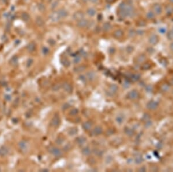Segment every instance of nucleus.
<instances>
[{
	"mask_svg": "<svg viewBox=\"0 0 173 172\" xmlns=\"http://www.w3.org/2000/svg\"><path fill=\"white\" fill-rule=\"evenodd\" d=\"M102 28L104 32H107L109 31H110L112 28V25L110 23H109V22H106V23H104L103 24Z\"/></svg>",
	"mask_w": 173,
	"mask_h": 172,
	"instance_id": "19",
	"label": "nucleus"
},
{
	"mask_svg": "<svg viewBox=\"0 0 173 172\" xmlns=\"http://www.w3.org/2000/svg\"><path fill=\"white\" fill-rule=\"evenodd\" d=\"M124 31L121 29H117L113 33V36L115 38L119 39V38H122L124 35Z\"/></svg>",
	"mask_w": 173,
	"mask_h": 172,
	"instance_id": "10",
	"label": "nucleus"
},
{
	"mask_svg": "<svg viewBox=\"0 0 173 172\" xmlns=\"http://www.w3.org/2000/svg\"><path fill=\"white\" fill-rule=\"evenodd\" d=\"M169 1H170L171 4H173V0H169Z\"/></svg>",
	"mask_w": 173,
	"mask_h": 172,
	"instance_id": "57",
	"label": "nucleus"
},
{
	"mask_svg": "<svg viewBox=\"0 0 173 172\" xmlns=\"http://www.w3.org/2000/svg\"><path fill=\"white\" fill-rule=\"evenodd\" d=\"M89 21L84 18L83 19L77 21V26L80 28H85V27H87L89 25Z\"/></svg>",
	"mask_w": 173,
	"mask_h": 172,
	"instance_id": "8",
	"label": "nucleus"
},
{
	"mask_svg": "<svg viewBox=\"0 0 173 172\" xmlns=\"http://www.w3.org/2000/svg\"><path fill=\"white\" fill-rule=\"evenodd\" d=\"M35 23L38 27H42L45 24L44 19L40 16H37L35 19Z\"/></svg>",
	"mask_w": 173,
	"mask_h": 172,
	"instance_id": "13",
	"label": "nucleus"
},
{
	"mask_svg": "<svg viewBox=\"0 0 173 172\" xmlns=\"http://www.w3.org/2000/svg\"><path fill=\"white\" fill-rule=\"evenodd\" d=\"M80 62H81V56H76L74 57V60H73V62H74V63H75V64H78V63H79Z\"/></svg>",
	"mask_w": 173,
	"mask_h": 172,
	"instance_id": "39",
	"label": "nucleus"
},
{
	"mask_svg": "<svg viewBox=\"0 0 173 172\" xmlns=\"http://www.w3.org/2000/svg\"><path fill=\"white\" fill-rule=\"evenodd\" d=\"M59 123H60V119H59V117H58V115H56L53 117V119L52 121V122H51V125L53 127L57 128V127H58L59 126Z\"/></svg>",
	"mask_w": 173,
	"mask_h": 172,
	"instance_id": "9",
	"label": "nucleus"
},
{
	"mask_svg": "<svg viewBox=\"0 0 173 172\" xmlns=\"http://www.w3.org/2000/svg\"><path fill=\"white\" fill-rule=\"evenodd\" d=\"M96 74L94 71H89L86 74V78L89 81H93L95 79Z\"/></svg>",
	"mask_w": 173,
	"mask_h": 172,
	"instance_id": "16",
	"label": "nucleus"
},
{
	"mask_svg": "<svg viewBox=\"0 0 173 172\" xmlns=\"http://www.w3.org/2000/svg\"><path fill=\"white\" fill-rule=\"evenodd\" d=\"M106 159H108V160H106V162L107 164H109V163H111L112 162V160H113V158H112L111 156L107 157Z\"/></svg>",
	"mask_w": 173,
	"mask_h": 172,
	"instance_id": "45",
	"label": "nucleus"
},
{
	"mask_svg": "<svg viewBox=\"0 0 173 172\" xmlns=\"http://www.w3.org/2000/svg\"><path fill=\"white\" fill-rule=\"evenodd\" d=\"M57 12H58V15H59V16L61 19L65 18V17H66L68 15V11L65 9H60Z\"/></svg>",
	"mask_w": 173,
	"mask_h": 172,
	"instance_id": "15",
	"label": "nucleus"
},
{
	"mask_svg": "<svg viewBox=\"0 0 173 172\" xmlns=\"http://www.w3.org/2000/svg\"><path fill=\"white\" fill-rule=\"evenodd\" d=\"M76 141V143H77V144H79V145H83V144L85 143V142L86 141V139H85V138L84 137L80 136L77 138Z\"/></svg>",
	"mask_w": 173,
	"mask_h": 172,
	"instance_id": "22",
	"label": "nucleus"
},
{
	"mask_svg": "<svg viewBox=\"0 0 173 172\" xmlns=\"http://www.w3.org/2000/svg\"><path fill=\"white\" fill-rule=\"evenodd\" d=\"M145 33V31L144 30H138L136 31V34L139 35H143Z\"/></svg>",
	"mask_w": 173,
	"mask_h": 172,
	"instance_id": "44",
	"label": "nucleus"
},
{
	"mask_svg": "<svg viewBox=\"0 0 173 172\" xmlns=\"http://www.w3.org/2000/svg\"><path fill=\"white\" fill-rule=\"evenodd\" d=\"M150 66V64H144V65L143 66V69H144V70L148 69L149 68H148V67H147V66Z\"/></svg>",
	"mask_w": 173,
	"mask_h": 172,
	"instance_id": "49",
	"label": "nucleus"
},
{
	"mask_svg": "<svg viewBox=\"0 0 173 172\" xmlns=\"http://www.w3.org/2000/svg\"><path fill=\"white\" fill-rule=\"evenodd\" d=\"M124 119H124V117L123 115H119L117 116L116 118L117 122V123H119V124H121V123L124 122Z\"/></svg>",
	"mask_w": 173,
	"mask_h": 172,
	"instance_id": "29",
	"label": "nucleus"
},
{
	"mask_svg": "<svg viewBox=\"0 0 173 172\" xmlns=\"http://www.w3.org/2000/svg\"><path fill=\"white\" fill-rule=\"evenodd\" d=\"M27 48V50H28L29 52H33V51H35V48H36L35 43L33 42H31V43H29V44L28 45Z\"/></svg>",
	"mask_w": 173,
	"mask_h": 172,
	"instance_id": "23",
	"label": "nucleus"
},
{
	"mask_svg": "<svg viewBox=\"0 0 173 172\" xmlns=\"http://www.w3.org/2000/svg\"><path fill=\"white\" fill-rule=\"evenodd\" d=\"M32 62H33V60H32V59H28V61H27V66H28V67H29V66H30L32 64Z\"/></svg>",
	"mask_w": 173,
	"mask_h": 172,
	"instance_id": "46",
	"label": "nucleus"
},
{
	"mask_svg": "<svg viewBox=\"0 0 173 172\" xmlns=\"http://www.w3.org/2000/svg\"><path fill=\"white\" fill-rule=\"evenodd\" d=\"M82 1H83L84 2H89V0H82Z\"/></svg>",
	"mask_w": 173,
	"mask_h": 172,
	"instance_id": "56",
	"label": "nucleus"
},
{
	"mask_svg": "<svg viewBox=\"0 0 173 172\" xmlns=\"http://www.w3.org/2000/svg\"><path fill=\"white\" fill-rule=\"evenodd\" d=\"M37 7H38V9H39V11H40V12H44V11H45L46 6L43 3H42V2H39V3H38V5H37Z\"/></svg>",
	"mask_w": 173,
	"mask_h": 172,
	"instance_id": "26",
	"label": "nucleus"
},
{
	"mask_svg": "<svg viewBox=\"0 0 173 172\" xmlns=\"http://www.w3.org/2000/svg\"><path fill=\"white\" fill-rule=\"evenodd\" d=\"M84 16H85L84 13H83L82 11H77V12H76L75 13L73 14V18L74 19V20H75L79 21L83 19H84Z\"/></svg>",
	"mask_w": 173,
	"mask_h": 172,
	"instance_id": "7",
	"label": "nucleus"
},
{
	"mask_svg": "<svg viewBox=\"0 0 173 172\" xmlns=\"http://www.w3.org/2000/svg\"><path fill=\"white\" fill-rule=\"evenodd\" d=\"M169 88H170V87H169V86L167 84H163V85H162V87H161V90L163 91V92H167V90H169Z\"/></svg>",
	"mask_w": 173,
	"mask_h": 172,
	"instance_id": "36",
	"label": "nucleus"
},
{
	"mask_svg": "<svg viewBox=\"0 0 173 172\" xmlns=\"http://www.w3.org/2000/svg\"><path fill=\"white\" fill-rule=\"evenodd\" d=\"M87 13L89 16L93 17L94 16H95L96 13V11L94 8H89L87 9Z\"/></svg>",
	"mask_w": 173,
	"mask_h": 172,
	"instance_id": "20",
	"label": "nucleus"
},
{
	"mask_svg": "<svg viewBox=\"0 0 173 172\" xmlns=\"http://www.w3.org/2000/svg\"><path fill=\"white\" fill-rule=\"evenodd\" d=\"M146 60V56L144 55H140L137 58V62L139 63H143Z\"/></svg>",
	"mask_w": 173,
	"mask_h": 172,
	"instance_id": "24",
	"label": "nucleus"
},
{
	"mask_svg": "<svg viewBox=\"0 0 173 172\" xmlns=\"http://www.w3.org/2000/svg\"><path fill=\"white\" fill-rule=\"evenodd\" d=\"M135 15V9L129 2L123 1L118 6V16L121 18L132 17Z\"/></svg>",
	"mask_w": 173,
	"mask_h": 172,
	"instance_id": "1",
	"label": "nucleus"
},
{
	"mask_svg": "<svg viewBox=\"0 0 173 172\" xmlns=\"http://www.w3.org/2000/svg\"><path fill=\"white\" fill-rule=\"evenodd\" d=\"M142 161H143V158H142L141 156L139 155V156H137V157H136L135 158V162L136 164H141V163L142 162Z\"/></svg>",
	"mask_w": 173,
	"mask_h": 172,
	"instance_id": "37",
	"label": "nucleus"
},
{
	"mask_svg": "<svg viewBox=\"0 0 173 172\" xmlns=\"http://www.w3.org/2000/svg\"><path fill=\"white\" fill-rule=\"evenodd\" d=\"M68 107H69V104H64V105H63V109H67V108H68Z\"/></svg>",
	"mask_w": 173,
	"mask_h": 172,
	"instance_id": "53",
	"label": "nucleus"
},
{
	"mask_svg": "<svg viewBox=\"0 0 173 172\" xmlns=\"http://www.w3.org/2000/svg\"><path fill=\"white\" fill-rule=\"evenodd\" d=\"M77 129L76 128H72V129L69 130V131L68 132L69 134H70V136H73V135H75L77 133Z\"/></svg>",
	"mask_w": 173,
	"mask_h": 172,
	"instance_id": "32",
	"label": "nucleus"
},
{
	"mask_svg": "<svg viewBox=\"0 0 173 172\" xmlns=\"http://www.w3.org/2000/svg\"><path fill=\"white\" fill-rule=\"evenodd\" d=\"M63 89L68 93H71L73 90V88H72V85L68 82H64L63 85Z\"/></svg>",
	"mask_w": 173,
	"mask_h": 172,
	"instance_id": "14",
	"label": "nucleus"
},
{
	"mask_svg": "<svg viewBox=\"0 0 173 172\" xmlns=\"http://www.w3.org/2000/svg\"><path fill=\"white\" fill-rule=\"evenodd\" d=\"M102 132H103L102 128L100 126H98L95 128V129L93 130L92 133H93V134H94V135L98 136V135H99V134H101L102 133Z\"/></svg>",
	"mask_w": 173,
	"mask_h": 172,
	"instance_id": "18",
	"label": "nucleus"
},
{
	"mask_svg": "<svg viewBox=\"0 0 173 172\" xmlns=\"http://www.w3.org/2000/svg\"><path fill=\"white\" fill-rule=\"evenodd\" d=\"M138 25L143 27V26H145V23L144 22V21H140V22H139V23H138Z\"/></svg>",
	"mask_w": 173,
	"mask_h": 172,
	"instance_id": "47",
	"label": "nucleus"
},
{
	"mask_svg": "<svg viewBox=\"0 0 173 172\" xmlns=\"http://www.w3.org/2000/svg\"><path fill=\"white\" fill-rule=\"evenodd\" d=\"M140 78V75L139 74H134L132 75V80L133 81H137L139 80Z\"/></svg>",
	"mask_w": 173,
	"mask_h": 172,
	"instance_id": "35",
	"label": "nucleus"
},
{
	"mask_svg": "<svg viewBox=\"0 0 173 172\" xmlns=\"http://www.w3.org/2000/svg\"><path fill=\"white\" fill-rule=\"evenodd\" d=\"M165 11L167 13V14L169 15L171 14V13H173V7L171 5H167L166 7Z\"/></svg>",
	"mask_w": 173,
	"mask_h": 172,
	"instance_id": "28",
	"label": "nucleus"
},
{
	"mask_svg": "<svg viewBox=\"0 0 173 172\" xmlns=\"http://www.w3.org/2000/svg\"><path fill=\"white\" fill-rule=\"evenodd\" d=\"M91 153V151L90 148L88 147H85L82 149V154L83 155L85 156H88Z\"/></svg>",
	"mask_w": 173,
	"mask_h": 172,
	"instance_id": "27",
	"label": "nucleus"
},
{
	"mask_svg": "<svg viewBox=\"0 0 173 172\" xmlns=\"http://www.w3.org/2000/svg\"><path fill=\"white\" fill-rule=\"evenodd\" d=\"M126 52L129 53H131L133 52L134 51V48L132 47V46H128L126 48Z\"/></svg>",
	"mask_w": 173,
	"mask_h": 172,
	"instance_id": "38",
	"label": "nucleus"
},
{
	"mask_svg": "<svg viewBox=\"0 0 173 172\" xmlns=\"http://www.w3.org/2000/svg\"><path fill=\"white\" fill-rule=\"evenodd\" d=\"M159 32L162 34L165 33L166 32V28H164V27H162V28H159Z\"/></svg>",
	"mask_w": 173,
	"mask_h": 172,
	"instance_id": "48",
	"label": "nucleus"
},
{
	"mask_svg": "<svg viewBox=\"0 0 173 172\" xmlns=\"http://www.w3.org/2000/svg\"><path fill=\"white\" fill-rule=\"evenodd\" d=\"M114 52H115V49H114V48H110V49H109V53H111V54H113Z\"/></svg>",
	"mask_w": 173,
	"mask_h": 172,
	"instance_id": "50",
	"label": "nucleus"
},
{
	"mask_svg": "<svg viewBox=\"0 0 173 172\" xmlns=\"http://www.w3.org/2000/svg\"><path fill=\"white\" fill-rule=\"evenodd\" d=\"M152 11L156 15H159L162 13V7L159 4H155L152 7Z\"/></svg>",
	"mask_w": 173,
	"mask_h": 172,
	"instance_id": "4",
	"label": "nucleus"
},
{
	"mask_svg": "<svg viewBox=\"0 0 173 172\" xmlns=\"http://www.w3.org/2000/svg\"><path fill=\"white\" fill-rule=\"evenodd\" d=\"M92 122L90 121H87L83 123L82 127L85 130H88L91 128Z\"/></svg>",
	"mask_w": 173,
	"mask_h": 172,
	"instance_id": "21",
	"label": "nucleus"
},
{
	"mask_svg": "<svg viewBox=\"0 0 173 172\" xmlns=\"http://www.w3.org/2000/svg\"><path fill=\"white\" fill-rule=\"evenodd\" d=\"M59 87H60V86H59V85H56L54 86V90H58V89H59Z\"/></svg>",
	"mask_w": 173,
	"mask_h": 172,
	"instance_id": "51",
	"label": "nucleus"
},
{
	"mask_svg": "<svg viewBox=\"0 0 173 172\" xmlns=\"http://www.w3.org/2000/svg\"><path fill=\"white\" fill-rule=\"evenodd\" d=\"M159 107V103L156 101L151 100L147 104V108L150 110H155Z\"/></svg>",
	"mask_w": 173,
	"mask_h": 172,
	"instance_id": "3",
	"label": "nucleus"
},
{
	"mask_svg": "<svg viewBox=\"0 0 173 172\" xmlns=\"http://www.w3.org/2000/svg\"><path fill=\"white\" fill-rule=\"evenodd\" d=\"M89 2H91L94 4H98L99 2V0H89Z\"/></svg>",
	"mask_w": 173,
	"mask_h": 172,
	"instance_id": "52",
	"label": "nucleus"
},
{
	"mask_svg": "<svg viewBox=\"0 0 173 172\" xmlns=\"http://www.w3.org/2000/svg\"><path fill=\"white\" fill-rule=\"evenodd\" d=\"M115 1V0H106V1L107 3H109V4L112 3V2H114Z\"/></svg>",
	"mask_w": 173,
	"mask_h": 172,
	"instance_id": "55",
	"label": "nucleus"
},
{
	"mask_svg": "<svg viewBox=\"0 0 173 172\" xmlns=\"http://www.w3.org/2000/svg\"><path fill=\"white\" fill-rule=\"evenodd\" d=\"M50 19L53 22H57L61 19L59 15H58V13L57 11V12H54L53 13H52V14H51V15L50 16Z\"/></svg>",
	"mask_w": 173,
	"mask_h": 172,
	"instance_id": "11",
	"label": "nucleus"
},
{
	"mask_svg": "<svg viewBox=\"0 0 173 172\" xmlns=\"http://www.w3.org/2000/svg\"><path fill=\"white\" fill-rule=\"evenodd\" d=\"M171 32H172V34H173V28H172V30H171Z\"/></svg>",
	"mask_w": 173,
	"mask_h": 172,
	"instance_id": "58",
	"label": "nucleus"
},
{
	"mask_svg": "<svg viewBox=\"0 0 173 172\" xmlns=\"http://www.w3.org/2000/svg\"><path fill=\"white\" fill-rule=\"evenodd\" d=\"M94 153L95 155H98V156H101L103 155V152L101 150H100V149H95L94 151Z\"/></svg>",
	"mask_w": 173,
	"mask_h": 172,
	"instance_id": "40",
	"label": "nucleus"
},
{
	"mask_svg": "<svg viewBox=\"0 0 173 172\" xmlns=\"http://www.w3.org/2000/svg\"><path fill=\"white\" fill-rule=\"evenodd\" d=\"M170 48L171 49V51L173 52V42H171V43L170 44Z\"/></svg>",
	"mask_w": 173,
	"mask_h": 172,
	"instance_id": "54",
	"label": "nucleus"
},
{
	"mask_svg": "<svg viewBox=\"0 0 173 172\" xmlns=\"http://www.w3.org/2000/svg\"><path fill=\"white\" fill-rule=\"evenodd\" d=\"M21 18L24 22H28L30 20V15L27 12H23L21 15Z\"/></svg>",
	"mask_w": 173,
	"mask_h": 172,
	"instance_id": "17",
	"label": "nucleus"
},
{
	"mask_svg": "<svg viewBox=\"0 0 173 172\" xmlns=\"http://www.w3.org/2000/svg\"><path fill=\"white\" fill-rule=\"evenodd\" d=\"M148 42L152 45H155L159 42V37L155 34H151L148 38Z\"/></svg>",
	"mask_w": 173,
	"mask_h": 172,
	"instance_id": "5",
	"label": "nucleus"
},
{
	"mask_svg": "<svg viewBox=\"0 0 173 172\" xmlns=\"http://www.w3.org/2000/svg\"><path fill=\"white\" fill-rule=\"evenodd\" d=\"M155 15H156L155 14L154 12L152 11H150L146 13V17L148 19H153L155 18Z\"/></svg>",
	"mask_w": 173,
	"mask_h": 172,
	"instance_id": "25",
	"label": "nucleus"
},
{
	"mask_svg": "<svg viewBox=\"0 0 173 172\" xmlns=\"http://www.w3.org/2000/svg\"><path fill=\"white\" fill-rule=\"evenodd\" d=\"M49 152L53 155L55 156L56 157H59L62 155L63 152H62L61 150L58 148L55 147H50L49 149Z\"/></svg>",
	"mask_w": 173,
	"mask_h": 172,
	"instance_id": "6",
	"label": "nucleus"
},
{
	"mask_svg": "<svg viewBox=\"0 0 173 172\" xmlns=\"http://www.w3.org/2000/svg\"><path fill=\"white\" fill-rule=\"evenodd\" d=\"M118 90V87L117 85L111 84L109 87V91H110V96H113L117 92Z\"/></svg>",
	"mask_w": 173,
	"mask_h": 172,
	"instance_id": "12",
	"label": "nucleus"
},
{
	"mask_svg": "<svg viewBox=\"0 0 173 172\" xmlns=\"http://www.w3.org/2000/svg\"><path fill=\"white\" fill-rule=\"evenodd\" d=\"M42 52L44 55H47L49 53V49L47 48V47H43L42 48Z\"/></svg>",
	"mask_w": 173,
	"mask_h": 172,
	"instance_id": "43",
	"label": "nucleus"
},
{
	"mask_svg": "<svg viewBox=\"0 0 173 172\" xmlns=\"http://www.w3.org/2000/svg\"><path fill=\"white\" fill-rule=\"evenodd\" d=\"M85 69V66H78L77 67L74 68V71L76 73H80V72H81L83 71H84Z\"/></svg>",
	"mask_w": 173,
	"mask_h": 172,
	"instance_id": "30",
	"label": "nucleus"
},
{
	"mask_svg": "<svg viewBox=\"0 0 173 172\" xmlns=\"http://www.w3.org/2000/svg\"><path fill=\"white\" fill-rule=\"evenodd\" d=\"M62 64H63L65 67H69L70 66V62L69 61V60H68L67 59H63V60L61 61Z\"/></svg>",
	"mask_w": 173,
	"mask_h": 172,
	"instance_id": "33",
	"label": "nucleus"
},
{
	"mask_svg": "<svg viewBox=\"0 0 173 172\" xmlns=\"http://www.w3.org/2000/svg\"><path fill=\"white\" fill-rule=\"evenodd\" d=\"M69 114H70V115H72V116L76 115H77L78 114V109H76V108H74V109H72V110L70 111Z\"/></svg>",
	"mask_w": 173,
	"mask_h": 172,
	"instance_id": "41",
	"label": "nucleus"
},
{
	"mask_svg": "<svg viewBox=\"0 0 173 172\" xmlns=\"http://www.w3.org/2000/svg\"><path fill=\"white\" fill-rule=\"evenodd\" d=\"M125 132L127 135L129 136H132L134 134L133 131L132 129H129V128H126L125 130Z\"/></svg>",
	"mask_w": 173,
	"mask_h": 172,
	"instance_id": "34",
	"label": "nucleus"
},
{
	"mask_svg": "<svg viewBox=\"0 0 173 172\" xmlns=\"http://www.w3.org/2000/svg\"><path fill=\"white\" fill-rule=\"evenodd\" d=\"M58 1H55L54 2H53V3L52 4L51 8H52V9H55L58 7Z\"/></svg>",
	"mask_w": 173,
	"mask_h": 172,
	"instance_id": "42",
	"label": "nucleus"
},
{
	"mask_svg": "<svg viewBox=\"0 0 173 172\" xmlns=\"http://www.w3.org/2000/svg\"><path fill=\"white\" fill-rule=\"evenodd\" d=\"M139 93L137 90L133 89V90L130 91L129 93L127 94V97L129 99L131 100H136L137 98H139Z\"/></svg>",
	"mask_w": 173,
	"mask_h": 172,
	"instance_id": "2",
	"label": "nucleus"
},
{
	"mask_svg": "<svg viewBox=\"0 0 173 172\" xmlns=\"http://www.w3.org/2000/svg\"><path fill=\"white\" fill-rule=\"evenodd\" d=\"M128 35L130 37H134L136 35V31L134 29H130L128 31Z\"/></svg>",
	"mask_w": 173,
	"mask_h": 172,
	"instance_id": "31",
	"label": "nucleus"
}]
</instances>
